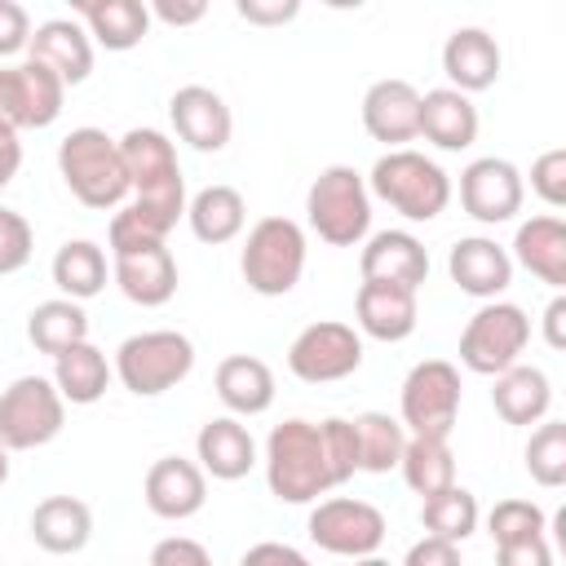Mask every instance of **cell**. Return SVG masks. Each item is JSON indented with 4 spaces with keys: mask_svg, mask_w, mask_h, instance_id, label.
Listing matches in <instances>:
<instances>
[{
    "mask_svg": "<svg viewBox=\"0 0 566 566\" xmlns=\"http://www.w3.org/2000/svg\"><path fill=\"white\" fill-rule=\"evenodd\" d=\"M57 172L84 208L111 212L128 203V172L119 159V137H111L106 128H93V124L71 128L57 142Z\"/></svg>",
    "mask_w": 566,
    "mask_h": 566,
    "instance_id": "6da1fadb",
    "label": "cell"
},
{
    "mask_svg": "<svg viewBox=\"0 0 566 566\" xmlns=\"http://www.w3.org/2000/svg\"><path fill=\"white\" fill-rule=\"evenodd\" d=\"M265 486L279 504H314L332 491L318 424L314 420H283L265 438Z\"/></svg>",
    "mask_w": 566,
    "mask_h": 566,
    "instance_id": "7a4b0ae2",
    "label": "cell"
},
{
    "mask_svg": "<svg viewBox=\"0 0 566 566\" xmlns=\"http://www.w3.org/2000/svg\"><path fill=\"white\" fill-rule=\"evenodd\" d=\"M367 195H376L407 221H438L451 203V177L429 155L402 146V150H385L371 164Z\"/></svg>",
    "mask_w": 566,
    "mask_h": 566,
    "instance_id": "3957f363",
    "label": "cell"
},
{
    "mask_svg": "<svg viewBox=\"0 0 566 566\" xmlns=\"http://www.w3.org/2000/svg\"><path fill=\"white\" fill-rule=\"evenodd\" d=\"M305 221L332 248H358L371 234V195L367 177L349 164L323 168L305 190Z\"/></svg>",
    "mask_w": 566,
    "mask_h": 566,
    "instance_id": "277c9868",
    "label": "cell"
},
{
    "mask_svg": "<svg viewBox=\"0 0 566 566\" xmlns=\"http://www.w3.org/2000/svg\"><path fill=\"white\" fill-rule=\"evenodd\" d=\"M111 371L128 394L159 398L195 371V345L177 327H150V332H137V336L119 340Z\"/></svg>",
    "mask_w": 566,
    "mask_h": 566,
    "instance_id": "5b68a950",
    "label": "cell"
},
{
    "mask_svg": "<svg viewBox=\"0 0 566 566\" xmlns=\"http://www.w3.org/2000/svg\"><path fill=\"white\" fill-rule=\"evenodd\" d=\"M239 274L256 296H287L305 274V230L292 217H261L243 239Z\"/></svg>",
    "mask_w": 566,
    "mask_h": 566,
    "instance_id": "8992f818",
    "label": "cell"
},
{
    "mask_svg": "<svg viewBox=\"0 0 566 566\" xmlns=\"http://www.w3.org/2000/svg\"><path fill=\"white\" fill-rule=\"evenodd\" d=\"M460 371L447 358H424L407 371L398 394V424L407 438H451L460 420Z\"/></svg>",
    "mask_w": 566,
    "mask_h": 566,
    "instance_id": "52a82bcc",
    "label": "cell"
},
{
    "mask_svg": "<svg viewBox=\"0 0 566 566\" xmlns=\"http://www.w3.org/2000/svg\"><path fill=\"white\" fill-rule=\"evenodd\" d=\"M531 345V318L513 301H482V310L460 332V363L473 376H500L513 363H522V349Z\"/></svg>",
    "mask_w": 566,
    "mask_h": 566,
    "instance_id": "ba28073f",
    "label": "cell"
},
{
    "mask_svg": "<svg viewBox=\"0 0 566 566\" xmlns=\"http://www.w3.org/2000/svg\"><path fill=\"white\" fill-rule=\"evenodd\" d=\"M66 424V402L49 376H18L0 389V447L35 451L49 447Z\"/></svg>",
    "mask_w": 566,
    "mask_h": 566,
    "instance_id": "9c48e42d",
    "label": "cell"
},
{
    "mask_svg": "<svg viewBox=\"0 0 566 566\" xmlns=\"http://www.w3.org/2000/svg\"><path fill=\"white\" fill-rule=\"evenodd\" d=\"M310 539L332 553V557H371L389 526H385V513L367 500H354V495H332V500H314L310 509V522H305Z\"/></svg>",
    "mask_w": 566,
    "mask_h": 566,
    "instance_id": "30bf717a",
    "label": "cell"
},
{
    "mask_svg": "<svg viewBox=\"0 0 566 566\" xmlns=\"http://www.w3.org/2000/svg\"><path fill=\"white\" fill-rule=\"evenodd\" d=\"M363 367V336L340 318H318L287 345V371L305 385H336Z\"/></svg>",
    "mask_w": 566,
    "mask_h": 566,
    "instance_id": "8fae6325",
    "label": "cell"
},
{
    "mask_svg": "<svg viewBox=\"0 0 566 566\" xmlns=\"http://www.w3.org/2000/svg\"><path fill=\"white\" fill-rule=\"evenodd\" d=\"M526 199V181L517 172V164L500 159V155H482L460 172V208L482 221V226H504L522 212Z\"/></svg>",
    "mask_w": 566,
    "mask_h": 566,
    "instance_id": "7c38bea8",
    "label": "cell"
},
{
    "mask_svg": "<svg viewBox=\"0 0 566 566\" xmlns=\"http://www.w3.org/2000/svg\"><path fill=\"white\" fill-rule=\"evenodd\" d=\"M168 119H172V133L190 150H203V155L226 150L230 133H234V115H230L226 97L208 84H181L168 97Z\"/></svg>",
    "mask_w": 566,
    "mask_h": 566,
    "instance_id": "4fadbf2b",
    "label": "cell"
},
{
    "mask_svg": "<svg viewBox=\"0 0 566 566\" xmlns=\"http://www.w3.org/2000/svg\"><path fill=\"white\" fill-rule=\"evenodd\" d=\"M142 500L155 517L164 522H186L203 509L208 500V478L195 460L186 455H159L150 469H146V482H142Z\"/></svg>",
    "mask_w": 566,
    "mask_h": 566,
    "instance_id": "5bb4252c",
    "label": "cell"
},
{
    "mask_svg": "<svg viewBox=\"0 0 566 566\" xmlns=\"http://www.w3.org/2000/svg\"><path fill=\"white\" fill-rule=\"evenodd\" d=\"M363 128L371 142L402 150L420 137V88L411 80H376L363 93Z\"/></svg>",
    "mask_w": 566,
    "mask_h": 566,
    "instance_id": "9a60e30c",
    "label": "cell"
},
{
    "mask_svg": "<svg viewBox=\"0 0 566 566\" xmlns=\"http://www.w3.org/2000/svg\"><path fill=\"white\" fill-rule=\"evenodd\" d=\"M447 274L460 292H469L478 301H500L504 287L513 283V261H509V248H500L495 239L464 234L447 252Z\"/></svg>",
    "mask_w": 566,
    "mask_h": 566,
    "instance_id": "2e32d148",
    "label": "cell"
},
{
    "mask_svg": "<svg viewBox=\"0 0 566 566\" xmlns=\"http://www.w3.org/2000/svg\"><path fill=\"white\" fill-rule=\"evenodd\" d=\"M358 270L371 283H398L420 292V283L429 279V252L411 230H376L363 239Z\"/></svg>",
    "mask_w": 566,
    "mask_h": 566,
    "instance_id": "e0dca14e",
    "label": "cell"
},
{
    "mask_svg": "<svg viewBox=\"0 0 566 566\" xmlns=\"http://www.w3.org/2000/svg\"><path fill=\"white\" fill-rule=\"evenodd\" d=\"M354 318H358V336L398 345V340H407L416 332L420 305H416V292L411 287L363 279L358 283V296H354Z\"/></svg>",
    "mask_w": 566,
    "mask_h": 566,
    "instance_id": "ac0fdd59",
    "label": "cell"
},
{
    "mask_svg": "<svg viewBox=\"0 0 566 566\" xmlns=\"http://www.w3.org/2000/svg\"><path fill=\"white\" fill-rule=\"evenodd\" d=\"M195 464L203 469V478L239 482L256 469V438L239 416H212L195 433Z\"/></svg>",
    "mask_w": 566,
    "mask_h": 566,
    "instance_id": "d6986e66",
    "label": "cell"
},
{
    "mask_svg": "<svg viewBox=\"0 0 566 566\" xmlns=\"http://www.w3.org/2000/svg\"><path fill=\"white\" fill-rule=\"evenodd\" d=\"M27 57L44 62L66 88H75L93 75V40L75 18H49V22L31 27Z\"/></svg>",
    "mask_w": 566,
    "mask_h": 566,
    "instance_id": "ffe728a7",
    "label": "cell"
},
{
    "mask_svg": "<svg viewBox=\"0 0 566 566\" xmlns=\"http://www.w3.org/2000/svg\"><path fill=\"white\" fill-rule=\"evenodd\" d=\"M111 279L142 310H159V305H168L177 296V261H172L168 243L111 256Z\"/></svg>",
    "mask_w": 566,
    "mask_h": 566,
    "instance_id": "44dd1931",
    "label": "cell"
},
{
    "mask_svg": "<svg viewBox=\"0 0 566 566\" xmlns=\"http://www.w3.org/2000/svg\"><path fill=\"white\" fill-rule=\"evenodd\" d=\"M500 66H504V53H500L495 35L482 27H455L442 44V71L451 80L447 88H455L464 97L491 88L500 80Z\"/></svg>",
    "mask_w": 566,
    "mask_h": 566,
    "instance_id": "7402d4cb",
    "label": "cell"
},
{
    "mask_svg": "<svg viewBox=\"0 0 566 566\" xmlns=\"http://www.w3.org/2000/svg\"><path fill=\"white\" fill-rule=\"evenodd\" d=\"M509 261L531 270L553 292H562L566 287V221L557 212H539V217L522 221L517 234H513Z\"/></svg>",
    "mask_w": 566,
    "mask_h": 566,
    "instance_id": "603a6c76",
    "label": "cell"
},
{
    "mask_svg": "<svg viewBox=\"0 0 566 566\" xmlns=\"http://www.w3.org/2000/svg\"><path fill=\"white\" fill-rule=\"evenodd\" d=\"M71 18L106 53H128L150 31V9L142 0H75V13Z\"/></svg>",
    "mask_w": 566,
    "mask_h": 566,
    "instance_id": "cb8c5ba5",
    "label": "cell"
},
{
    "mask_svg": "<svg viewBox=\"0 0 566 566\" xmlns=\"http://www.w3.org/2000/svg\"><path fill=\"white\" fill-rule=\"evenodd\" d=\"M212 389L217 398L226 402L230 416H261L274 407V371L270 363H261L256 354H230L217 363V376H212Z\"/></svg>",
    "mask_w": 566,
    "mask_h": 566,
    "instance_id": "d4e9b609",
    "label": "cell"
},
{
    "mask_svg": "<svg viewBox=\"0 0 566 566\" xmlns=\"http://www.w3.org/2000/svg\"><path fill=\"white\" fill-rule=\"evenodd\" d=\"M420 137L438 150H469L478 142V106L473 97L455 88H429L420 93Z\"/></svg>",
    "mask_w": 566,
    "mask_h": 566,
    "instance_id": "484cf974",
    "label": "cell"
},
{
    "mask_svg": "<svg viewBox=\"0 0 566 566\" xmlns=\"http://www.w3.org/2000/svg\"><path fill=\"white\" fill-rule=\"evenodd\" d=\"M491 407H495V416L504 424H539V420H548V407H553L548 371L531 367V363H513L509 371L495 376Z\"/></svg>",
    "mask_w": 566,
    "mask_h": 566,
    "instance_id": "4316f807",
    "label": "cell"
},
{
    "mask_svg": "<svg viewBox=\"0 0 566 566\" xmlns=\"http://www.w3.org/2000/svg\"><path fill=\"white\" fill-rule=\"evenodd\" d=\"M31 539L53 557L80 553L93 539V509L75 495H49L31 509Z\"/></svg>",
    "mask_w": 566,
    "mask_h": 566,
    "instance_id": "83f0119b",
    "label": "cell"
},
{
    "mask_svg": "<svg viewBox=\"0 0 566 566\" xmlns=\"http://www.w3.org/2000/svg\"><path fill=\"white\" fill-rule=\"evenodd\" d=\"M186 221H190V234L199 243H230L243 234L248 226V203L234 186H203L195 199H186Z\"/></svg>",
    "mask_w": 566,
    "mask_h": 566,
    "instance_id": "f1b7e54d",
    "label": "cell"
},
{
    "mask_svg": "<svg viewBox=\"0 0 566 566\" xmlns=\"http://www.w3.org/2000/svg\"><path fill=\"white\" fill-rule=\"evenodd\" d=\"M111 363H106V354L93 345V340H80V345H71L66 354H57L53 358V385H57V394H62V402H71V407H93L102 394H106V385H111Z\"/></svg>",
    "mask_w": 566,
    "mask_h": 566,
    "instance_id": "f546056e",
    "label": "cell"
},
{
    "mask_svg": "<svg viewBox=\"0 0 566 566\" xmlns=\"http://www.w3.org/2000/svg\"><path fill=\"white\" fill-rule=\"evenodd\" d=\"M49 274H53L57 292H62L66 301H80V305H84V301H93V296L106 287L111 265H106L102 243H93V239H66V243L53 252Z\"/></svg>",
    "mask_w": 566,
    "mask_h": 566,
    "instance_id": "4dcf8cb0",
    "label": "cell"
},
{
    "mask_svg": "<svg viewBox=\"0 0 566 566\" xmlns=\"http://www.w3.org/2000/svg\"><path fill=\"white\" fill-rule=\"evenodd\" d=\"M27 340H31L40 354H49V358H57V354H66L71 345L88 340V314H84V305H80V301H66V296L40 301V305L27 314Z\"/></svg>",
    "mask_w": 566,
    "mask_h": 566,
    "instance_id": "1f68e13d",
    "label": "cell"
},
{
    "mask_svg": "<svg viewBox=\"0 0 566 566\" xmlns=\"http://www.w3.org/2000/svg\"><path fill=\"white\" fill-rule=\"evenodd\" d=\"M398 469H402V482H407L420 500H429V495L455 486V451H451L447 438H407Z\"/></svg>",
    "mask_w": 566,
    "mask_h": 566,
    "instance_id": "d6a6232c",
    "label": "cell"
},
{
    "mask_svg": "<svg viewBox=\"0 0 566 566\" xmlns=\"http://www.w3.org/2000/svg\"><path fill=\"white\" fill-rule=\"evenodd\" d=\"M482 522V509H478V495L469 486H447L429 500H420V526L424 535H438L447 544H464Z\"/></svg>",
    "mask_w": 566,
    "mask_h": 566,
    "instance_id": "836d02e7",
    "label": "cell"
},
{
    "mask_svg": "<svg viewBox=\"0 0 566 566\" xmlns=\"http://www.w3.org/2000/svg\"><path fill=\"white\" fill-rule=\"evenodd\" d=\"M354 438H358V473H389L402 460L407 429L385 416V411H363L354 416Z\"/></svg>",
    "mask_w": 566,
    "mask_h": 566,
    "instance_id": "e575fe53",
    "label": "cell"
},
{
    "mask_svg": "<svg viewBox=\"0 0 566 566\" xmlns=\"http://www.w3.org/2000/svg\"><path fill=\"white\" fill-rule=\"evenodd\" d=\"M526 473L539 486H562L566 482V420H539L526 438Z\"/></svg>",
    "mask_w": 566,
    "mask_h": 566,
    "instance_id": "d590c367",
    "label": "cell"
},
{
    "mask_svg": "<svg viewBox=\"0 0 566 566\" xmlns=\"http://www.w3.org/2000/svg\"><path fill=\"white\" fill-rule=\"evenodd\" d=\"M22 75H27V128H49L62 115L66 84L44 62H31V57H22Z\"/></svg>",
    "mask_w": 566,
    "mask_h": 566,
    "instance_id": "8d00e7d4",
    "label": "cell"
},
{
    "mask_svg": "<svg viewBox=\"0 0 566 566\" xmlns=\"http://www.w3.org/2000/svg\"><path fill=\"white\" fill-rule=\"evenodd\" d=\"M318 442H323V460H327V478L332 486H345L358 473V438H354V420L345 416H327L318 420Z\"/></svg>",
    "mask_w": 566,
    "mask_h": 566,
    "instance_id": "74e56055",
    "label": "cell"
},
{
    "mask_svg": "<svg viewBox=\"0 0 566 566\" xmlns=\"http://www.w3.org/2000/svg\"><path fill=\"white\" fill-rule=\"evenodd\" d=\"M548 531V517L539 504L531 500H500L491 513H486V535L495 544H513V539H531V535H544Z\"/></svg>",
    "mask_w": 566,
    "mask_h": 566,
    "instance_id": "f35d334b",
    "label": "cell"
},
{
    "mask_svg": "<svg viewBox=\"0 0 566 566\" xmlns=\"http://www.w3.org/2000/svg\"><path fill=\"white\" fill-rule=\"evenodd\" d=\"M31 248H35L31 221H27L18 208H4V203H0V279H4V274H18V270L31 261Z\"/></svg>",
    "mask_w": 566,
    "mask_h": 566,
    "instance_id": "ab89813d",
    "label": "cell"
},
{
    "mask_svg": "<svg viewBox=\"0 0 566 566\" xmlns=\"http://www.w3.org/2000/svg\"><path fill=\"white\" fill-rule=\"evenodd\" d=\"M531 190H535L548 208H562V203H566V150H562V146L544 150V155L531 164Z\"/></svg>",
    "mask_w": 566,
    "mask_h": 566,
    "instance_id": "60d3db41",
    "label": "cell"
},
{
    "mask_svg": "<svg viewBox=\"0 0 566 566\" xmlns=\"http://www.w3.org/2000/svg\"><path fill=\"white\" fill-rule=\"evenodd\" d=\"M0 128H27V75L18 66H0Z\"/></svg>",
    "mask_w": 566,
    "mask_h": 566,
    "instance_id": "b9f144b4",
    "label": "cell"
},
{
    "mask_svg": "<svg viewBox=\"0 0 566 566\" xmlns=\"http://www.w3.org/2000/svg\"><path fill=\"white\" fill-rule=\"evenodd\" d=\"M150 566H212V553L190 535H168L150 548Z\"/></svg>",
    "mask_w": 566,
    "mask_h": 566,
    "instance_id": "7bdbcfd3",
    "label": "cell"
},
{
    "mask_svg": "<svg viewBox=\"0 0 566 566\" xmlns=\"http://www.w3.org/2000/svg\"><path fill=\"white\" fill-rule=\"evenodd\" d=\"M31 44V13L18 0H0V57L27 53Z\"/></svg>",
    "mask_w": 566,
    "mask_h": 566,
    "instance_id": "ee69618b",
    "label": "cell"
},
{
    "mask_svg": "<svg viewBox=\"0 0 566 566\" xmlns=\"http://www.w3.org/2000/svg\"><path fill=\"white\" fill-rule=\"evenodd\" d=\"M495 566H553V544H548V535L495 544Z\"/></svg>",
    "mask_w": 566,
    "mask_h": 566,
    "instance_id": "f6af8a7d",
    "label": "cell"
},
{
    "mask_svg": "<svg viewBox=\"0 0 566 566\" xmlns=\"http://www.w3.org/2000/svg\"><path fill=\"white\" fill-rule=\"evenodd\" d=\"M234 13L252 27H283L301 13V0H239Z\"/></svg>",
    "mask_w": 566,
    "mask_h": 566,
    "instance_id": "bcb514c9",
    "label": "cell"
},
{
    "mask_svg": "<svg viewBox=\"0 0 566 566\" xmlns=\"http://www.w3.org/2000/svg\"><path fill=\"white\" fill-rule=\"evenodd\" d=\"M239 566H314L301 548H292V544H283V539H261V544H252L243 557H239Z\"/></svg>",
    "mask_w": 566,
    "mask_h": 566,
    "instance_id": "7dc6e473",
    "label": "cell"
},
{
    "mask_svg": "<svg viewBox=\"0 0 566 566\" xmlns=\"http://www.w3.org/2000/svg\"><path fill=\"white\" fill-rule=\"evenodd\" d=\"M402 566H460V544H447L438 535H424L407 548Z\"/></svg>",
    "mask_w": 566,
    "mask_h": 566,
    "instance_id": "c3c4849f",
    "label": "cell"
},
{
    "mask_svg": "<svg viewBox=\"0 0 566 566\" xmlns=\"http://www.w3.org/2000/svg\"><path fill=\"white\" fill-rule=\"evenodd\" d=\"M146 9H150V18H159L164 27H195V22H203V13H208L203 0H155V4H146Z\"/></svg>",
    "mask_w": 566,
    "mask_h": 566,
    "instance_id": "681fc988",
    "label": "cell"
},
{
    "mask_svg": "<svg viewBox=\"0 0 566 566\" xmlns=\"http://www.w3.org/2000/svg\"><path fill=\"white\" fill-rule=\"evenodd\" d=\"M544 345L548 349H566V296L562 292L544 305Z\"/></svg>",
    "mask_w": 566,
    "mask_h": 566,
    "instance_id": "f907efd6",
    "label": "cell"
},
{
    "mask_svg": "<svg viewBox=\"0 0 566 566\" xmlns=\"http://www.w3.org/2000/svg\"><path fill=\"white\" fill-rule=\"evenodd\" d=\"M18 168H22V142L13 128H0V190L18 177Z\"/></svg>",
    "mask_w": 566,
    "mask_h": 566,
    "instance_id": "816d5d0a",
    "label": "cell"
},
{
    "mask_svg": "<svg viewBox=\"0 0 566 566\" xmlns=\"http://www.w3.org/2000/svg\"><path fill=\"white\" fill-rule=\"evenodd\" d=\"M349 566H394L389 557H380V553H371V557H354Z\"/></svg>",
    "mask_w": 566,
    "mask_h": 566,
    "instance_id": "f5cc1de1",
    "label": "cell"
},
{
    "mask_svg": "<svg viewBox=\"0 0 566 566\" xmlns=\"http://www.w3.org/2000/svg\"><path fill=\"white\" fill-rule=\"evenodd\" d=\"M4 482H9V451L0 447V486H4Z\"/></svg>",
    "mask_w": 566,
    "mask_h": 566,
    "instance_id": "db71d44e",
    "label": "cell"
}]
</instances>
